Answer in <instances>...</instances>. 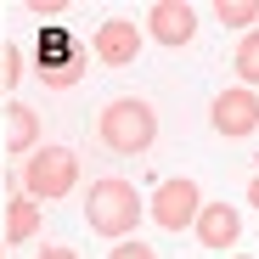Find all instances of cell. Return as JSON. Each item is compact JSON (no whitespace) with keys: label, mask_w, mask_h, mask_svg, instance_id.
<instances>
[{"label":"cell","mask_w":259,"mask_h":259,"mask_svg":"<svg viewBox=\"0 0 259 259\" xmlns=\"http://www.w3.org/2000/svg\"><path fill=\"white\" fill-rule=\"evenodd\" d=\"M248 208H259V175H248Z\"/></svg>","instance_id":"18"},{"label":"cell","mask_w":259,"mask_h":259,"mask_svg":"<svg viewBox=\"0 0 259 259\" xmlns=\"http://www.w3.org/2000/svg\"><path fill=\"white\" fill-rule=\"evenodd\" d=\"M84 226H91V237H107V242H124L136 237V226L147 220V203L141 192L130 186L124 175H96L91 186H84Z\"/></svg>","instance_id":"1"},{"label":"cell","mask_w":259,"mask_h":259,"mask_svg":"<svg viewBox=\"0 0 259 259\" xmlns=\"http://www.w3.org/2000/svg\"><path fill=\"white\" fill-rule=\"evenodd\" d=\"M208 124H214V136H226V141H248L259 130V91L226 84V91L208 102Z\"/></svg>","instance_id":"6"},{"label":"cell","mask_w":259,"mask_h":259,"mask_svg":"<svg viewBox=\"0 0 259 259\" xmlns=\"http://www.w3.org/2000/svg\"><path fill=\"white\" fill-rule=\"evenodd\" d=\"M214 23L220 28H259V0H220Z\"/></svg>","instance_id":"13"},{"label":"cell","mask_w":259,"mask_h":259,"mask_svg":"<svg viewBox=\"0 0 259 259\" xmlns=\"http://www.w3.org/2000/svg\"><path fill=\"white\" fill-rule=\"evenodd\" d=\"M141 34H152L169 51H181V46L197 39V6H186V0H152L147 17H141Z\"/></svg>","instance_id":"7"},{"label":"cell","mask_w":259,"mask_h":259,"mask_svg":"<svg viewBox=\"0 0 259 259\" xmlns=\"http://www.w3.org/2000/svg\"><path fill=\"white\" fill-rule=\"evenodd\" d=\"M107 259H158V248L152 242H141V237H124V242H113V253Z\"/></svg>","instance_id":"15"},{"label":"cell","mask_w":259,"mask_h":259,"mask_svg":"<svg viewBox=\"0 0 259 259\" xmlns=\"http://www.w3.org/2000/svg\"><path fill=\"white\" fill-rule=\"evenodd\" d=\"M141 46H147V34L130 23V17H107V23L91 34V57H96L102 68H136Z\"/></svg>","instance_id":"8"},{"label":"cell","mask_w":259,"mask_h":259,"mask_svg":"<svg viewBox=\"0 0 259 259\" xmlns=\"http://www.w3.org/2000/svg\"><path fill=\"white\" fill-rule=\"evenodd\" d=\"M231 259H253V253H231Z\"/></svg>","instance_id":"20"},{"label":"cell","mask_w":259,"mask_h":259,"mask_svg":"<svg viewBox=\"0 0 259 259\" xmlns=\"http://www.w3.org/2000/svg\"><path fill=\"white\" fill-rule=\"evenodd\" d=\"M6 158H28L34 147H46V118H39L28 102H6Z\"/></svg>","instance_id":"11"},{"label":"cell","mask_w":259,"mask_h":259,"mask_svg":"<svg viewBox=\"0 0 259 259\" xmlns=\"http://www.w3.org/2000/svg\"><path fill=\"white\" fill-rule=\"evenodd\" d=\"M0 96H6V84H0Z\"/></svg>","instance_id":"22"},{"label":"cell","mask_w":259,"mask_h":259,"mask_svg":"<svg viewBox=\"0 0 259 259\" xmlns=\"http://www.w3.org/2000/svg\"><path fill=\"white\" fill-rule=\"evenodd\" d=\"M34 259H79V253H73V248H68V242H46V248H39V253H34Z\"/></svg>","instance_id":"17"},{"label":"cell","mask_w":259,"mask_h":259,"mask_svg":"<svg viewBox=\"0 0 259 259\" xmlns=\"http://www.w3.org/2000/svg\"><path fill=\"white\" fill-rule=\"evenodd\" d=\"M192 231H197V242H203L208 253H231V248L242 242V208H231L226 197H220V203H203L197 220H192Z\"/></svg>","instance_id":"9"},{"label":"cell","mask_w":259,"mask_h":259,"mask_svg":"<svg viewBox=\"0 0 259 259\" xmlns=\"http://www.w3.org/2000/svg\"><path fill=\"white\" fill-rule=\"evenodd\" d=\"M17 79H23V51L12 46V39H0V84H6V91H12Z\"/></svg>","instance_id":"14"},{"label":"cell","mask_w":259,"mask_h":259,"mask_svg":"<svg viewBox=\"0 0 259 259\" xmlns=\"http://www.w3.org/2000/svg\"><path fill=\"white\" fill-rule=\"evenodd\" d=\"M84 57H91V51H84V46H79V34L62 28V23L39 28V39H34V73L46 79V91H68V84H79Z\"/></svg>","instance_id":"4"},{"label":"cell","mask_w":259,"mask_h":259,"mask_svg":"<svg viewBox=\"0 0 259 259\" xmlns=\"http://www.w3.org/2000/svg\"><path fill=\"white\" fill-rule=\"evenodd\" d=\"M197 208H203V186H197L192 175H169V181H158V192H152V203H147L152 226H158V231H169V237L192 231Z\"/></svg>","instance_id":"5"},{"label":"cell","mask_w":259,"mask_h":259,"mask_svg":"<svg viewBox=\"0 0 259 259\" xmlns=\"http://www.w3.org/2000/svg\"><path fill=\"white\" fill-rule=\"evenodd\" d=\"M96 141L113 158H147L158 147V107L147 96H113L96 113Z\"/></svg>","instance_id":"2"},{"label":"cell","mask_w":259,"mask_h":259,"mask_svg":"<svg viewBox=\"0 0 259 259\" xmlns=\"http://www.w3.org/2000/svg\"><path fill=\"white\" fill-rule=\"evenodd\" d=\"M0 259H6V237H0Z\"/></svg>","instance_id":"19"},{"label":"cell","mask_w":259,"mask_h":259,"mask_svg":"<svg viewBox=\"0 0 259 259\" xmlns=\"http://www.w3.org/2000/svg\"><path fill=\"white\" fill-rule=\"evenodd\" d=\"M0 186H6V169H0Z\"/></svg>","instance_id":"21"},{"label":"cell","mask_w":259,"mask_h":259,"mask_svg":"<svg viewBox=\"0 0 259 259\" xmlns=\"http://www.w3.org/2000/svg\"><path fill=\"white\" fill-rule=\"evenodd\" d=\"M28 12H34L39 23H57V17H62L68 6H62V0H28Z\"/></svg>","instance_id":"16"},{"label":"cell","mask_w":259,"mask_h":259,"mask_svg":"<svg viewBox=\"0 0 259 259\" xmlns=\"http://www.w3.org/2000/svg\"><path fill=\"white\" fill-rule=\"evenodd\" d=\"M6 208H0V214H6V248H23V242H34L39 237V226H46V208H39L34 197H23V186H17V175H12V169H6Z\"/></svg>","instance_id":"10"},{"label":"cell","mask_w":259,"mask_h":259,"mask_svg":"<svg viewBox=\"0 0 259 259\" xmlns=\"http://www.w3.org/2000/svg\"><path fill=\"white\" fill-rule=\"evenodd\" d=\"M231 68H237V79H242V91H259V28H248V34L237 39Z\"/></svg>","instance_id":"12"},{"label":"cell","mask_w":259,"mask_h":259,"mask_svg":"<svg viewBox=\"0 0 259 259\" xmlns=\"http://www.w3.org/2000/svg\"><path fill=\"white\" fill-rule=\"evenodd\" d=\"M79 175H84L79 152H73V147H62V141H46V147H34V152L23 158L17 186H23V197H34L39 208H46V203L73 197V192H79Z\"/></svg>","instance_id":"3"}]
</instances>
